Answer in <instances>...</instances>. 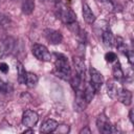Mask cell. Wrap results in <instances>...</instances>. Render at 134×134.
Returning <instances> with one entry per match:
<instances>
[{"label": "cell", "mask_w": 134, "mask_h": 134, "mask_svg": "<svg viewBox=\"0 0 134 134\" xmlns=\"http://www.w3.org/2000/svg\"><path fill=\"white\" fill-rule=\"evenodd\" d=\"M21 8L25 15H30L35 9V1L34 0H22Z\"/></svg>", "instance_id": "14"}, {"label": "cell", "mask_w": 134, "mask_h": 134, "mask_svg": "<svg viewBox=\"0 0 134 134\" xmlns=\"http://www.w3.org/2000/svg\"><path fill=\"white\" fill-rule=\"evenodd\" d=\"M112 74L114 76V80H116L117 82H120V81L124 80V77H125L124 71H122V69L120 67V64L118 62L114 64L113 68H112Z\"/></svg>", "instance_id": "15"}, {"label": "cell", "mask_w": 134, "mask_h": 134, "mask_svg": "<svg viewBox=\"0 0 134 134\" xmlns=\"http://www.w3.org/2000/svg\"><path fill=\"white\" fill-rule=\"evenodd\" d=\"M121 104H124L125 106H129L132 103V92L129 91L128 89H124L121 88L117 94L116 97Z\"/></svg>", "instance_id": "9"}, {"label": "cell", "mask_w": 134, "mask_h": 134, "mask_svg": "<svg viewBox=\"0 0 134 134\" xmlns=\"http://www.w3.org/2000/svg\"><path fill=\"white\" fill-rule=\"evenodd\" d=\"M105 59H106V61H107V62H109V63H112V62L116 61L117 57H116V54H115L114 52H112V51H109V52H107V53L105 54Z\"/></svg>", "instance_id": "21"}, {"label": "cell", "mask_w": 134, "mask_h": 134, "mask_svg": "<svg viewBox=\"0 0 134 134\" xmlns=\"http://www.w3.org/2000/svg\"><path fill=\"white\" fill-rule=\"evenodd\" d=\"M96 125H97V128H98V131L104 133V134H109V133H116L118 130L112 126L108 119L104 116V115H100L98 118H97V121H96Z\"/></svg>", "instance_id": "4"}, {"label": "cell", "mask_w": 134, "mask_h": 134, "mask_svg": "<svg viewBox=\"0 0 134 134\" xmlns=\"http://www.w3.org/2000/svg\"><path fill=\"white\" fill-rule=\"evenodd\" d=\"M122 87L116 80H111L107 83V93L111 98H116L119 90Z\"/></svg>", "instance_id": "8"}, {"label": "cell", "mask_w": 134, "mask_h": 134, "mask_svg": "<svg viewBox=\"0 0 134 134\" xmlns=\"http://www.w3.org/2000/svg\"><path fill=\"white\" fill-rule=\"evenodd\" d=\"M38 120H39V116L35 111L25 110L23 112V115H22V124H23V126L31 128L38 122Z\"/></svg>", "instance_id": "5"}, {"label": "cell", "mask_w": 134, "mask_h": 134, "mask_svg": "<svg viewBox=\"0 0 134 134\" xmlns=\"http://www.w3.org/2000/svg\"><path fill=\"white\" fill-rule=\"evenodd\" d=\"M114 37L112 35V32L110 30H106L104 31L103 34V42H104V45L107 46V47H111L113 44H114Z\"/></svg>", "instance_id": "17"}, {"label": "cell", "mask_w": 134, "mask_h": 134, "mask_svg": "<svg viewBox=\"0 0 134 134\" xmlns=\"http://www.w3.org/2000/svg\"><path fill=\"white\" fill-rule=\"evenodd\" d=\"M14 46H15V40L12 39V38L6 39V40L3 42V46H2L3 52H5V53L10 52V51L14 49Z\"/></svg>", "instance_id": "19"}, {"label": "cell", "mask_w": 134, "mask_h": 134, "mask_svg": "<svg viewBox=\"0 0 134 134\" xmlns=\"http://www.w3.org/2000/svg\"><path fill=\"white\" fill-rule=\"evenodd\" d=\"M83 94H84V97H85L86 102H87V103H89V102H91V100H92V98L94 97L95 90H94V89H93V87L89 84V85H87V86L84 88Z\"/></svg>", "instance_id": "18"}, {"label": "cell", "mask_w": 134, "mask_h": 134, "mask_svg": "<svg viewBox=\"0 0 134 134\" xmlns=\"http://www.w3.org/2000/svg\"><path fill=\"white\" fill-rule=\"evenodd\" d=\"M83 17H84V20L89 23V24H92L94 21H95V16L93 14V12L91 10V8L89 7V5L87 4H84L83 5Z\"/></svg>", "instance_id": "12"}, {"label": "cell", "mask_w": 134, "mask_h": 134, "mask_svg": "<svg viewBox=\"0 0 134 134\" xmlns=\"http://www.w3.org/2000/svg\"><path fill=\"white\" fill-rule=\"evenodd\" d=\"M89 72H90V85L93 87L95 92H98L100 90V88H102L103 83H104L103 74L98 70L93 68V67L90 68Z\"/></svg>", "instance_id": "3"}, {"label": "cell", "mask_w": 134, "mask_h": 134, "mask_svg": "<svg viewBox=\"0 0 134 134\" xmlns=\"http://www.w3.org/2000/svg\"><path fill=\"white\" fill-rule=\"evenodd\" d=\"M38 75L32 73V72H26V77H25V84L28 88H34L38 84Z\"/></svg>", "instance_id": "16"}, {"label": "cell", "mask_w": 134, "mask_h": 134, "mask_svg": "<svg viewBox=\"0 0 134 134\" xmlns=\"http://www.w3.org/2000/svg\"><path fill=\"white\" fill-rule=\"evenodd\" d=\"M10 90V86L8 83H5L1 77H0V92L2 93H7Z\"/></svg>", "instance_id": "20"}, {"label": "cell", "mask_w": 134, "mask_h": 134, "mask_svg": "<svg viewBox=\"0 0 134 134\" xmlns=\"http://www.w3.org/2000/svg\"><path fill=\"white\" fill-rule=\"evenodd\" d=\"M125 54L128 57V59H129V62H130L131 64H133V59H134V55H133V51H132V50L126 51V53H125Z\"/></svg>", "instance_id": "22"}, {"label": "cell", "mask_w": 134, "mask_h": 134, "mask_svg": "<svg viewBox=\"0 0 134 134\" xmlns=\"http://www.w3.org/2000/svg\"><path fill=\"white\" fill-rule=\"evenodd\" d=\"M129 118H130L131 122H132V124H134V119H133V109H131V110H130V112H129Z\"/></svg>", "instance_id": "24"}, {"label": "cell", "mask_w": 134, "mask_h": 134, "mask_svg": "<svg viewBox=\"0 0 134 134\" xmlns=\"http://www.w3.org/2000/svg\"><path fill=\"white\" fill-rule=\"evenodd\" d=\"M32 54L40 61H44V62H48L51 60V54L49 53L48 49L41 44H35L32 46Z\"/></svg>", "instance_id": "2"}, {"label": "cell", "mask_w": 134, "mask_h": 134, "mask_svg": "<svg viewBox=\"0 0 134 134\" xmlns=\"http://www.w3.org/2000/svg\"><path fill=\"white\" fill-rule=\"evenodd\" d=\"M16 69H17V73H18V82L20 84H25L26 71H25V68L23 67L22 63H20L19 61L16 62Z\"/></svg>", "instance_id": "13"}, {"label": "cell", "mask_w": 134, "mask_h": 134, "mask_svg": "<svg viewBox=\"0 0 134 134\" xmlns=\"http://www.w3.org/2000/svg\"><path fill=\"white\" fill-rule=\"evenodd\" d=\"M81 134H83V133H88V134H90L91 132H90V130L88 129V128H85V129H83V130H81V132H80Z\"/></svg>", "instance_id": "25"}, {"label": "cell", "mask_w": 134, "mask_h": 134, "mask_svg": "<svg viewBox=\"0 0 134 134\" xmlns=\"http://www.w3.org/2000/svg\"><path fill=\"white\" fill-rule=\"evenodd\" d=\"M73 64L75 67V72L83 79H85V72H86V67H85V63L83 61V59L79 58V57H74L73 58Z\"/></svg>", "instance_id": "11"}, {"label": "cell", "mask_w": 134, "mask_h": 134, "mask_svg": "<svg viewBox=\"0 0 134 134\" xmlns=\"http://www.w3.org/2000/svg\"><path fill=\"white\" fill-rule=\"evenodd\" d=\"M0 71L3 73H6L8 71V66L5 63H0Z\"/></svg>", "instance_id": "23"}, {"label": "cell", "mask_w": 134, "mask_h": 134, "mask_svg": "<svg viewBox=\"0 0 134 134\" xmlns=\"http://www.w3.org/2000/svg\"><path fill=\"white\" fill-rule=\"evenodd\" d=\"M23 133H34V130H31V129H28V130H25Z\"/></svg>", "instance_id": "26"}, {"label": "cell", "mask_w": 134, "mask_h": 134, "mask_svg": "<svg viewBox=\"0 0 134 134\" xmlns=\"http://www.w3.org/2000/svg\"><path fill=\"white\" fill-rule=\"evenodd\" d=\"M40 1H43V2H45V1H46V0H40Z\"/></svg>", "instance_id": "27"}, {"label": "cell", "mask_w": 134, "mask_h": 134, "mask_svg": "<svg viewBox=\"0 0 134 134\" xmlns=\"http://www.w3.org/2000/svg\"><path fill=\"white\" fill-rule=\"evenodd\" d=\"M59 17L66 24H70V23H73L76 21V15L74 14V12L72 9H70L68 7H64V6L59 8Z\"/></svg>", "instance_id": "6"}, {"label": "cell", "mask_w": 134, "mask_h": 134, "mask_svg": "<svg viewBox=\"0 0 134 134\" xmlns=\"http://www.w3.org/2000/svg\"><path fill=\"white\" fill-rule=\"evenodd\" d=\"M58 126H59V124L55 120H53V119H47V120H45L42 124V126L40 128V131L42 133H51V132H54L57 130Z\"/></svg>", "instance_id": "10"}, {"label": "cell", "mask_w": 134, "mask_h": 134, "mask_svg": "<svg viewBox=\"0 0 134 134\" xmlns=\"http://www.w3.org/2000/svg\"><path fill=\"white\" fill-rule=\"evenodd\" d=\"M54 72L57 76L63 79V80H69L71 76V68L68 64L67 59L64 55L59 54L54 62Z\"/></svg>", "instance_id": "1"}, {"label": "cell", "mask_w": 134, "mask_h": 134, "mask_svg": "<svg viewBox=\"0 0 134 134\" xmlns=\"http://www.w3.org/2000/svg\"><path fill=\"white\" fill-rule=\"evenodd\" d=\"M44 37L50 44H60L63 40V36L60 31L49 28L44 30Z\"/></svg>", "instance_id": "7"}]
</instances>
